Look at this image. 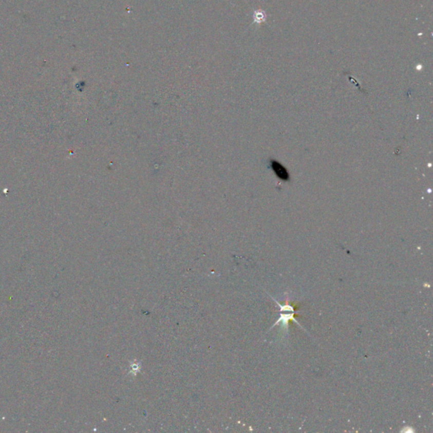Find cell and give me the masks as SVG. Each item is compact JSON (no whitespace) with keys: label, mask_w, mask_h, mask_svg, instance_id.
<instances>
[{"label":"cell","mask_w":433,"mask_h":433,"mask_svg":"<svg viewBox=\"0 0 433 433\" xmlns=\"http://www.w3.org/2000/svg\"><path fill=\"white\" fill-rule=\"evenodd\" d=\"M273 299L275 300L276 303H277L278 307L281 308V311H282V314H281L280 318L278 319L277 323H276L273 326H276L277 324H278V323H282V328H288V327H289V321H290V320H294V322H296L298 325L302 326L300 325V323L297 321L296 319L294 318V310L293 306L289 304L288 302H286L285 304H280L278 300H276L275 299Z\"/></svg>","instance_id":"1"},{"label":"cell","mask_w":433,"mask_h":433,"mask_svg":"<svg viewBox=\"0 0 433 433\" xmlns=\"http://www.w3.org/2000/svg\"><path fill=\"white\" fill-rule=\"evenodd\" d=\"M271 168L279 180H284V181L290 180V173L288 171L287 168H285V166L281 164L278 161L271 160Z\"/></svg>","instance_id":"2"}]
</instances>
